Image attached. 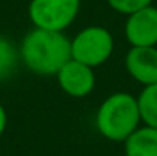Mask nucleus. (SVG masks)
<instances>
[{
    "label": "nucleus",
    "mask_w": 157,
    "mask_h": 156,
    "mask_svg": "<svg viewBox=\"0 0 157 156\" xmlns=\"http://www.w3.org/2000/svg\"><path fill=\"white\" fill-rule=\"evenodd\" d=\"M57 82L60 89L70 98H85L95 87V72L92 67L70 59L60 67L57 74Z\"/></svg>",
    "instance_id": "obj_6"
},
{
    "label": "nucleus",
    "mask_w": 157,
    "mask_h": 156,
    "mask_svg": "<svg viewBox=\"0 0 157 156\" xmlns=\"http://www.w3.org/2000/svg\"><path fill=\"white\" fill-rule=\"evenodd\" d=\"M125 156H157V129L139 126L124 141Z\"/></svg>",
    "instance_id": "obj_8"
},
{
    "label": "nucleus",
    "mask_w": 157,
    "mask_h": 156,
    "mask_svg": "<svg viewBox=\"0 0 157 156\" xmlns=\"http://www.w3.org/2000/svg\"><path fill=\"white\" fill-rule=\"evenodd\" d=\"M5 128H7V111H5V107L0 104V138H2V134L5 133Z\"/></svg>",
    "instance_id": "obj_12"
},
{
    "label": "nucleus",
    "mask_w": 157,
    "mask_h": 156,
    "mask_svg": "<svg viewBox=\"0 0 157 156\" xmlns=\"http://www.w3.org/2000/svg\"><path fill=\"white\" fill-rule=\"evenodd\" d=\"M124 35L130 47L157 46V7L149 5L127 15Z\"/></svg>",
    "instance_id": "obj_5"
},
{
    "label": "nucleus",
    "mask_w": 157,
    "mask_h": 156,
    "mask_svg": "<svg viewBox=\"0 0 157 156\" xmlns=\"http://www.w3.org/2000/svg\"><path fill=\"white\" fill-rule=\"evenodd\" d=\"M29 18L37 29L65 32L80 12V0H30Z\"/></svg>",
    "instance_id": "obj_4"
},
{
    "label": "nucleus",
    "mask_w": 157,
    "mask_h": 156,
    "mask_svg": "<svg viewBox=\"0 0 157 156\" xmlns=\"http://www.w3.org/2000/svg\"><path fill=\"white\" fill-rule=\"evenodd\" d=\"M124 156H125V154H124Z\"/></svg>",
    "instance_id": "obj_14"
},
{
    "label": "nucleus",
    "mask_w": 157,
    "mask_h": 156,
    "mask_svg": "<svg viewBox=\"0 0 157 156\" xmlns=\"http://www.w3.org/2000/svg\"><path fill=\"white\" fill-rule=\"evenodd\" d=\"M0 156H2V154H0Z\"/></svg>",
    "instance_id": "obj_13"
},
{
    "label": "nucleus",
    "mask_w": 157,
    "mask_h": 156,
    "mask_svg": "<svg viewBox=\"0 0 157 156\" xmlns=\"http://www.w3.org/2000/svg\"><path fill=\"white\" fill-rule=\"evenodd\" d=\"M140 121L144 126H151L157 129V82L151 86H144L140 94L137 96Z\"/></svg>",
    "instance_id": "obj_9"
},
{
    "label": "nucleus",
    "mask_w": 157,
    "mask_h": 156,
    "mask_svg": "<svg viewBox=\"0 0 157 156\" xmlns=\"http://www.w3.org/2000/svg\"><path fill=\"white\" fill-rule=\"evenodd\" d=\"M125 70L136 82L151 86L157 82V46L130 47L124 59Z\"/></svg>",
    "instance_id": "obj_7"
},
{
    "label": "nucleus",
    "mask_w": 157,
    "mask_h": 156,
    "mask_svg": "<svg viewBox=\"0 0 157 156\" xmlns=\"http://www.w3.org/2000/svg\"><path fill=\"white\" fill-rule=\"evenodd\" d=\"M114 35L102 25H87L70 39L72 59L95 69L105 64L114 54Z\"/></svg>",
    "instance_id": "obj_3"
},
{
    "label": "nucleus",
    "mask_w": 157,
    "mask_h": 156,
    "mask_svg": "<svg viewBox=\"0 0 157 156\" xmlns=\"http://www.w3.org/2000/svg\"><path fill=\"white\" fill-rule=\"evenodd\" d=\"M18 62H20L18 47L10 39L0 35V81L12 76Z\"/></svg>",
    "instance_id": "obj_10"
},
{
    "label": "nucleus",
    "mask_w": 157,
    "mask_h": 156,
    "mask_svg": "<svg viewBox=\"0 0 157 156\" xmlns=\"http://www.w3.org/2000/svg\"><path fill=\"white\" fill-rule=\"evenodd\" d=\"M140 113L137 98L129 92H114L100 102L95 113V128L109 141H124L139 128Z\"/></svg>",
    "instance_id": "obj_2"
},
{
    "label": "nucleus",
    "mask_w": 157,
    "mask_h": 156,
    "mask_svg": "<svg viewBox=\"0 0 157 156\" xmlns=\"http://www.w3.org/2000/svg\"><path fill=\"white\" fill-rule=\"evenodd\" d=\"M20 61L37 76H55L70 55V39L65 32H54L33 27L18 46Z\"/></svg>",
    "instance_id": "obj_1"
},
{
    "label": "nucleus",
    "mask_w": 157,
    "mask_h": 156,
    "mask_svg": "<svg viewBox=\"0 0 157 156\" xmlns=\"http://www.w3.org/2000/svg\"><path fill=\"white\" fill-rule=\"evenodd\" d=\"M154 0H107V5L121 15H130L140 9L152 5Z\"/></svg>",
    "instance_id": "obj_11"
}]
</instances>
